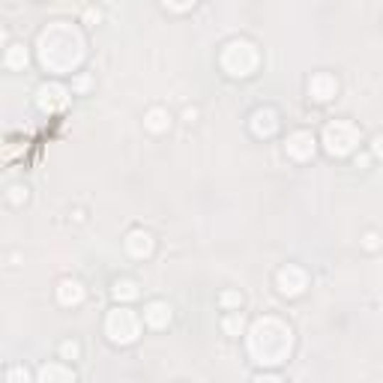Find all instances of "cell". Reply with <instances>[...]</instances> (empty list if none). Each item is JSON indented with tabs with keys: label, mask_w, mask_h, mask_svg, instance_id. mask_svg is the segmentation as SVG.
<instances>
[{
	"label": "cell",
	"mask_w": 383,
	"mask_h": 383,
	"mask_svg": "<svg viewBox=\"0 0 383 383\" xmlns=\"http://www.w3.org/2000/svg\"><path fill=\"white\" fill-rule=\"evenodd\" d=\"M36 54L39 63L48 69V72H75V69L87 58V42H84L81 31L69 21H54L45 31L39 33L36 42Z\"/></svg>",
	"instance_id": "cell-1"
},
{
	"label": "cell",
	"mask_w": 383,
	"mask_h": 383,
	"mask_svg": "<svg viewBox=\"0 0 383 383\" xmlns=\"http://www.w3.org/2000/svg\"><path fill=\"white\" fill-rule=\"evenodd\" d=\"M293 350V330L273 315L258 318L249 330V353L258 365H279Z\"/></svg>",
	"instance_id": "cell-2"
},
{
	"label": "cell",
	"mask_w": 383,
	"mask_h": 383,
	"mask_svg": "<svg viewBox=\"0 0 383 383\" xmlns=\"http://www.w3.org/2000/svg\"><path fill=\"white\" fill-rule=\"evenodd\" d=\"M219 63H222V69L231 78H249L254 69H258L261 54H258V48H254L249 39H231L228 45L222 48Z\"/></svg>",
	"instance_id": "cell-3"
},
{
	"label": "cell",
	"mask_w": 383,
	"mask_h": 383,
	"mask_svg": "<svg viewBox=\"0 0 383 383\" xmlns=\"http://www.w3.org/2000/svg\"><path fill=\"white\" fill-rule=\"evenodd\" d=\"M357 147H360V129L353 123H347V120L326 123V129H323V150L330 156L342 159V156H350Z\"/></svg>",
	"instance_id": "cell-4"
},
{
	"label": "cell",
	"mask_w": 383,
	"mask_h": 383,
	"mask_svg": "<svg viewBox=\"0 0 383 383\" xmlns=\"http://www.w3.org/2000/svg\"><path fill=\"white\" fill-rule=\"evenodd\" d=\"M105 335L114 345H135L138 335H141L138 315H135V311H129V308H123V306L111 308L108 318H105Z\"/></svg>",
	"instance_id": "cell-5"
},
{
	"label": "cell",
	"mask_w": 383,
	"mask_h": 383,
	"mask_svg": "<svg viewBox=\"0 0 383 383\" xmlns=\"http://www.w3.org/2000/svg\"><path fill=\"white\" fill-rule=\"evenodd\" d=\"M36 105H39V111H45V114H58V111H63L69 105V90L58 81L42 84L36 90Z\"/></svg>",
	"instance_id": "cell-6"
},
{
	"label": "cell",
	"mask_w": 383,
	"mask_h": 383,
	"mask_svg": "<svg viewBox=\"0 0 383 383\" xmlns=\"http://www.w3.org/2000/svg\"><path fill=\"white\" fill-rule=\"evenodd\" d=\"M276 281H279V291L293 300V296L306 293V288H308V273H306L303 266H296V264H288V266H281V269H279Z\"/></svg>",
	"instance_id": "cell-7"
},
{
	"label": "cell",
	"mask_w": 383,
	"mask_h": 383,
	"mask_svg": "<svg viewBox=\"0 0 383 383\" xmlns=\"http://www.w3.org/2000/svg\"><path fill=\"white\" fill-rule=\"evenodd\" d=\"M285 150H288L291 159H296V162H308L311 156H315V150H318V141H315V135H311V132L300 129V132L288 135Z\"/></svg>",
	"instance_id": "cell-8"
},
{
	"label": "cell",
	"mask_w": 383,
	"mask_h": 383,
	"mask_svg": "<svg viewBox=\"0 0 383 383\" xmlns=\"http://www.w3.org/2000/svg\"><path fill=\"white\" fill-rule=\"evenodd\" d=\"M308 96L315 99V102H330V99L338 96V81L335 75L330 72H318L308 78Z\"/></svg>",
	"instance_id": "cell-9"
},
{
	"label": "cell",
	"mask_w": 383,
	"mask_h": 383,
	"mask_svg": "<svg viewBox=\"0 0 383 383\" xmlns=\"http://www.w3.org/2000/svg\"><path fill=\"white\" fill-rule=\"evenodd\" d=\"M249 126H252V135H258V138H273V135L279 132V114H276L273 108H258V111L252 114Z\"/></svg>",
	"instance_id": "cell-10"
},
{
	"label": "cell",
	"mask_w": 383,
	"mask_h": 383,
	"mask_svg": "<svg viewBox=\"0 0 383 383\" xmlns=\"http://www.w3.org/2000/svg\"><path fill=\"white\" fill-rule=\"evenodd\" d=\"M153 249H156V243H153V237L147 231H132L129 237H126V252H129L135 261L150 258Z\"/></svg>",
	"instance_id": "cell-11"
},
{
	"label": "cell",
	"mask_w": 383,
	"mask_h": 383,
	"mask_svg": "<svg viewBox=\"0 0 383 383\" xmlns=\"http://www.w3.org/2000/svg\"><path fill=\"white\" fill-rule=\"evenodd\" d=\"M84 285L78 279H63L60 285H58V303L66 306V308H72V306H81L84 303Z\"/></svg>",
	"instance_id": "cell-12"
},
{
	"label": "cell",
	"mask_w": 383,
	"mask_h": 383,
	"mask_svg": "<svg viewBox=\"0 0 383 383\" xmlns=\"http://www.w3.org/2000/svg\"><path fill=\"white\" fill-rule=\"evenodd\" d=\"M144 323L147 326H153V330H165L168 323H171V306L168 303H150L147 308H144Z\"/></svg>",
	"instance_id": "cell-13"
},
{
	"label": "cell",
	"mask_w": 383,
	"mask_h": 383,
	"mask_svg": "<svg viewBox=\"0 0 383 383\" xmlns=\"http://www.w3.org/2000/svg\"><path fill=\"white\" fill-rule=\"evenodd\" d=\"M168 126H171V114H168V108H150L147 114H144V129L153 132V135H162L168 132Z\"/></svg>",
	"instance_id": "cell-14"
},
{
	"label": "cell",
	"mask_w": 383,
	"mask_h": 383,
	"mask_svg": "<svg viewBox=\"0 0 383 383\" xmlns=\"http://www.w3.org/2000/svg\"><path fill=\"white\" fill-rule=\"evenodd\" d=\"M39 383H69V380H75V372L72 368H66V365H42L39 368V374H36Z\"/></svg>",
	"instance_id": "cell-15"
},
{
	"label": "cell",
	"mask_w": 383,
	"mask_h": 383,
	"mask_svg": "<svg viewBox=\"0 0 383 383\" xmlns=\"http://www.w3.org/2000/svg\"><path fill=\"white\" fill-rule=\"evenodd\" d=\"M111 293H114L117 303H132V300L141 296V291H138V285L132 279H117L114 285H111Z\"/></svg>",
	"instance_id": "cell-16"
},
{
	"label": "cell",
	"mask_w": 383,
	"mask_h": 383,
	"mask_svg": "<svg viewBox=\"0 0 383 383\" xmlns=\"http://www.w3.org/2000/svg\"><path fill=\"white\" fill-rule=\"evenodd\" d=\"M27 60H31V54H27V48L21 45V42H12V45L6 48L4 63H6V69H12V72H18V69H24V66H27Z\"/></svg>",
	"instance_id": "cell-17"
},
{
	"label": "cell",
	"mask_w": 383,
	"mask_h": 383,
	"mask_svg": "<svg viewBox=\"0 0 383 383\" xmlns=\"http://www.w3.org/2000/svg\"><path fill=\"white\" fill-rule=\"evenodd\" d=\"M222 330L228 333V335H243V330H246L243 315H239V311H231V315L222 320Z\"/></svg>",
	"instance_id": "cell-18"
},
{
	"label": "cell",
	"mask_w": 383,
	"mask_h": 383,
	"mask_svg": "<svg viewBox=\"0 0 383 383\" xmlns=\"http://www.w3.org/2000/svg\"><path fill=\"white\" fill-rule=\"evenodd\" d=\"M60 357L75 362V360L81 357V345H78V342H63V345H60Z\"/></svg>",
	"instance_id": "cell-19"
},
{
	"label": "cell",
	"mask_w": 383,
	"mask_h": 383,
	"mask_svg": "<svg viewBox=\"0 0 383 383\" xmlns=\"http://www.w3.org/2000/svg\"><path fill=\"white\" fill-rule=\"evenodd\" d=\"M222 306L225 308H239L243 306V296H239V291H225L222 293Z\"/></svg>",
	"instance_id": "cell-20"
},
{
	"label": "cell",
	"mask_w": 383,
	"mask_h": 383,
	"mask_svg": "<svg viewBox=\"0 0 383 383\" xmlns=\"http://www.w3.org/2000/svg\"><path fill=\"white\" fill-rule=\"evenodd\" d=\"M165 9H171V12H189L195 6V0H162Z\"/></svg>",
	"instance_id": "cell-21"
},
{
	"label": "cell",
	"mask_w": 383,
	"mask_h": 383,
	"mask_svg": "<svg viewBox=\"0 0 383 383\" xmlns=\"http://www.w3.org/2000/svg\"><path fill=\"white\" fill-rule=\"evenodd\" d=\"M9 201L12 204H24L27 201V186H9Z\"/></svg>",
	"instance_id": "cell-22"
},
{
	"label": "cell",
	"mask_w": 383,
	"mask_h": 383,
	"mask_svg": "<svg viewBox=\"0 0 383 383\" xmlns=\"http://www.w3.org/2000/svg\"><path fill=\"white\" fill-rule=\"evenodd\" d=\"M362 246H365L368 252H377V249H380V237H377L374 231H368V234L362 237Z\"/></svg>",
	"instance_id": "cell-23"
},
{
	"label": "cell",
	"mask_w": 383,
	"mask_h": 383,
	"mask_svg": "<svg viewBox=\"0 0 383 383\" xmlns=\"http://www.w3.org/2000/svg\"><path fill=\"white\" fill-rule=\"evenodd\" d=\"M6 380H9V383H18V380H31V374H27V368H9Z\"/></svg>",
	"instance_id": "cell-24"
},
{
	"label": "cell",
	"mask_w": 383,
	"mask_h": 383,
	"mask_svg": "<svg viewBox=\"0 0 383 383\" xmlns=\"http://www.w3.org/2000/svg\"><path fill=\"white\" fill-rule=\"evenodd\" d=\"M99 18H102V16H99V9H87V12H84V21H87V24H99Z\"/></svg>",
	"instance_id": "cell-25"
},
{
	"label": "cell",
	"mask_w": 383,
	"mask_h": 383,
	"mask_svg": "<svg viewBox=\"0 0 383 383\" xmlns=\"http://www.w3.org/2000/svg\"><path fill=\"white\" fill-rule=\"evenodd\" d=\"M372 153H374V156H380V159H383V135H377V138L372 141Z\"/></svg>",
	"instance_id": "cell-26"
},
{
	"label": "cell",
	"mask_w": 383,
	"mask_h": 383,
	"mask_svg": "<svg viewBox=\"0 0 383 383\" xmlns=\"http://www.w3.org/2000/svg\"><path fill=\"white\" fill-rule=\"evenodd\" d=\"M183 120H186V123H195V120H198V108H186V111H183Z\"/></svg>",
	"instance_id": "cell-27"
},
{
	"label": "cell",
	"mask_w": 383,
	"mask_h": 383,
	"mask_svg": "<svg viewBox=\"0 0 383 383\" xmlns=\"http://www.w3.org/2000/svg\"><path fill=\"white\" fill-rule=\"evenodd\" d=\"M368 162H372V156H368V153H360L357 156V168H365Z\"/></svg>",
	"instance_id": "cell-28"
},
{
	"label": "cell",
	"mask_w": 383,
	"mask_h": 383,
	"mask_svg": "<svg viewBox=\"0 0 383 383\" xmlns=\"http://www.w3.org/2000/svg\"><path fill=\"white\" fill-rule=\"evenodd\" d=\"M75 87H78V90H87V87H90V78H87V75H81V78L75 81Z\"/></svg>",
	"instance_id": "cell-29"
},
{
	"label": "cell",
	"mask_w": 383,
	"mask_h": 383,
	"mask_svg": "<svg viewBox=\"0 0 383 383\" xmlns=\"http://www.w3.org/2000/svg\"><path fill=\"white\" fill-rule=\"evenodd\" d=\"M254 380H281V377H279V374H264V372H261V374L254 377Z\"/></svg>",
	"instance_id": "cell-30"
}]
</instances>
